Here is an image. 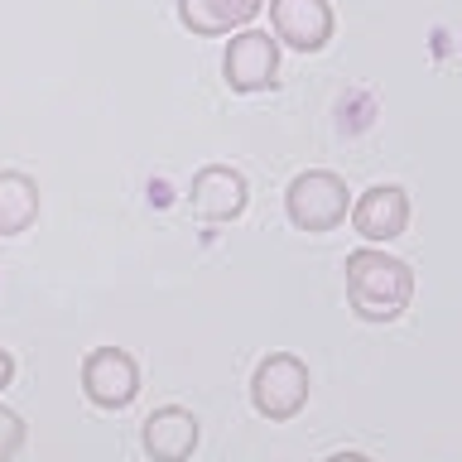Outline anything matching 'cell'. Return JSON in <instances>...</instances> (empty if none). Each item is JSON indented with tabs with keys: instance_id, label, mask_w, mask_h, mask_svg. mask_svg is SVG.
I'll list each match as a JSON object with an SVG mask.
<instances>
[{
	"instance_id": "6da1fadb",
	"label": "cell",
	"mask_w": 462,
	"mask_h": 462,
	"mask_svg": "<svg viewBox=\"0 0 462 462\" xmlns=\"http://www.w3.org/2000/svg\"><path fill=\"white\" fill-rule=\"evenodd\" d=\"M414 299V270L375 245L346 255V303L361 323H395Z\"/></svg>"
},
{
	"instance_id": "7a4b0ae2",
	"label": "cell",
	"mask_w": 462,
	"mask_h": 462,
	"mask_svg": "<svg viewBox=\"0 0 462 462\" xmlns=\"http://www.w3.org/2000/svg\"><path fill=\"white\" fill-rule=\"evenodd\" d=\"M284 212H289V222H294L299 231L323 236V231L346 222V212H352V193H346L342 173L309 169V173H299V179L284 188Z\"/></svg>"
},
{
	"instance_id": "3957f363",
	"label": "cell",
	"mask_w": 462,
	"mask_h": 462,
	"mask_svg": "<svg viewBox=\"0 0 462 462\" xmlns=\"http://www.w3.org/2000/svg\"><path fill=\"white\" fill-rule=\"evenodd\" d=\"M251 404L270 424H289L309 404V366L294 352H274L251 375Z\"/></svg>"
},
{
	"instance_id": "277c9868",
	"label": "cell",
	"mask_w": 462,
	"mask_h": 462,
	"mask_svg": "<svg viewBox=\"0 0 462 462\" xmlns=\"http://www.w3.org/2000/svg\"><path fill=\"white\" fill-rule=\"evenodd\" d=\"M82 395L97 404V410H125L140 395V366L135 356L121 352V346H97L82 361Z\"/></svg>"
},
{
	"instance_id": "5b68a950",
	"label": "cell",
	"mask_w": 462,
	"mask_h": 462,
	"mask_svg": "<svg viewBox=\"0 0 462 462\" xmlns=\"http://www.w3.org/2000/svg\"><path fill=\"white\" fill-rule=\"evenodd\" d=\"M222 72L231 92H265L280 82V39H270L265 29H241L222 53Z\"/></svg>"
},
{
	"instance_id": "8992f818",
	"label": "cell",
	"mask_w": 462,
	"mask_h": 462,
	"mask_svg": "<svg viewBox=\"0 0 462 462\" xmlns=\"http://www.w3.org/2000/svg\"><path fill=\"white\" fill-rule=\"evenodd\" d=\"M251 202V183H245L241 169L231 164H202L193 173V188H188V208L202 222H231V217L245 212Z\"/></svg>"
},
{
	"instance_id": "52a82bcc",
	"label": "cell",
	"mask_w": 462,
	"mask_h": 462,
	"mask_svg": "<svg viewBox=\"0 0 462 462\" xmlns=\"http://www.w3.org/2000/svg\"><path fill=\"white\" fill-rule=\"evenodd\" d=\"M270 29L294 53H318L332 39V5L328 0H270Z\"/></svg>"
},
{
	"instance_id": "ba28073f",
	"label": "cell",
	"mask_w": 462,
	"mask_h": 462,
	"mask_svg": "<svg viewBox=\"0 0 462 462\" xmlns=\"http://www.w3.org/2000/svg\"><path fill=\"white\" fill-rule=\"evenodd\" d=\"M352 226H356V236H366L371 245L404 236V226H410V193H404L400 183L366 188V193L352 202Z\"/></svg>"
},
{
	"instance_id": "9c48e42d",
	"label": "cell",
	"mask_w": 462,
	"mask_h": 462,
	"mask_svg": "<svg viewBox=\"0 0 462 462\" xmlns=\"http://www.w3.org/2000/svg\"><path fill=\"white\" fill-rule=\"evenodd\" d=\"M202 439V424L193 410H183V404H164V410H154L150 419H144V453H150L154 462H188L193 457V448Z\"/></svg>"
},
{
	"instance_id": "30bf717a",
	"label": "cell",
	"mask_w": 462,
	"mask_h": 462,
	"mask_svg": "<svg viewBox=\"0 0 462 462\" xmlns=\"http://www.w3.org/2000/svg\"><path fill=\"white\" fill-rule=\"evenodd\" d=\"M265 0H179V24L198 39H217L231 29H245L260 14Z\"/></svg>"
},
{
	"instance_id": "8fae6325",
	"label": "cell",
	"mask_w": 462,
	"mask_h": 462,
	"mask_svg": "<svg viewBox=\"0 0 462 462\" xmlns=\"http://www.w3.org/2000/svg\"><path fill=\"white\" fill-rule=\"evenodd\" d=\"M39 222V183L20 169H0V236H20Z\"/></svg>"
},
{
	"instance_id": "7c38bea8",
	"label": "cell",
	"mask_w": 462,
	"mask_h": 462,
	"mask_svg": "<svg viewBox=\"0 0 462 462\" xmlns=\"http://www.w3.org/2000/svg\"><path fill=\"white\" fill-rule=\"evenodd\" d=\"M24 448V419L0 404V462H10Z\"/></svg>"
},
{
	"instance_id": "4fadbf2b",
	"label": "cell",
	"mask_w": 462,
	"mask_h": 462,
	"mask_svg": "<svg viewBox=\"0 0 462 462\" xmlns=\"http://www.w3.org/2000/svg\"><path fill=\"white\" fill-rule=\"evenodd\" d=\"M10 381H14V356L5 352V346H0V390H5Z\"/></svg>"
},
{
	"instance_id": "5bb4252c",
	"label": "cell",
	"mask_w": 462,
	"mask_h": 462,
	"mask_svg": "<svg viewBox=\"0 0 462 462\" xmlns=\"http://www.w3.org/2000/svg\"><path fill=\"white\" fill-rule=\"evenodd\" d=\"M323 462H371L366 453H332V457H323Z\"/></svg>"
}]
</instances>
